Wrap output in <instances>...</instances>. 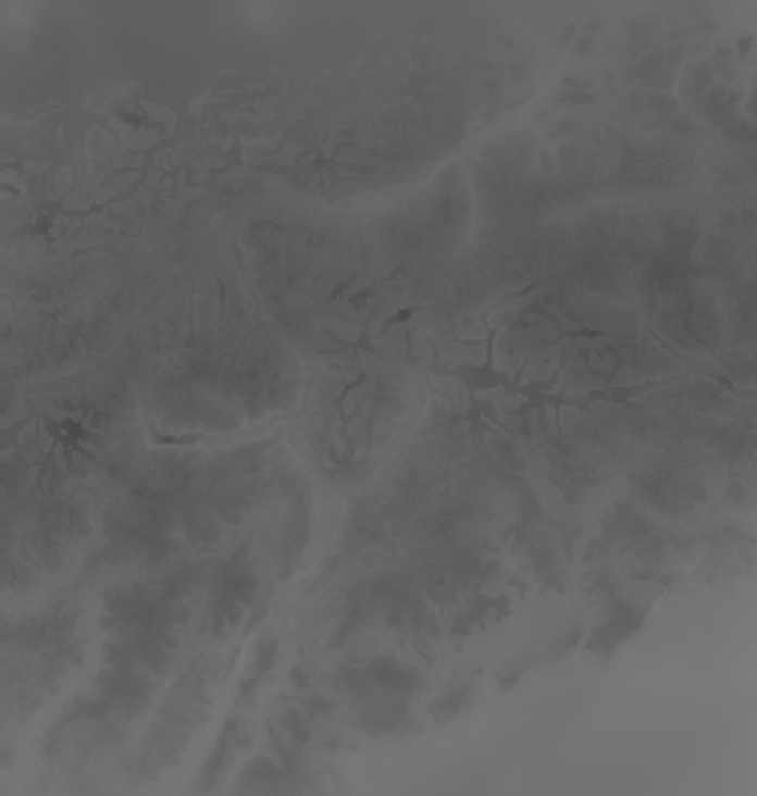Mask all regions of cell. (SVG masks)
<instances>
[{
    "instance_id": "cell-1",
    "label": "cell",
    "mask_w": 757,
    "mask_h": 796,
    "mask_svg": "<svg viewBox=\"0 0 757 796\" xmlns=\"http://www.w3.org/2000/svg\"><path fill=\"white\" fill-rule=\"evenodd\" d=\"M493 337H496V331H487V355H484V364H460V366H451V370H439L445 376H457V380L463 382L469 388L472 397H479V394H487V391H505L508 385H511V376L502 373V370H496L493 366Z\"/></svg>"
},
{
    "instance_id": "cell-2",
    "label": "cell",
    "mask_w": 757,
    "mask_h": 796,
    "mask_svg": "<svg viewBox=\"0 0 757 796\" xmlns=\"http://www.w3.org/2000/svg\"><path fill=\"white\" fill-rule=\"evenodd\" d=\"M641 622H644V613H634V610H619L617 617L610 622H605L598 632L593 634V640H590V649L593 652H601V656H610L613 649H617L625 637H629L634 629H641Z\"/></svg>"
}]
</instances>
